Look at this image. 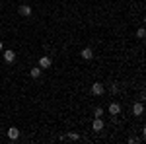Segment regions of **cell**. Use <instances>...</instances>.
<instances>
[{
    "instance_id": "6",
    "label": "cell",
    "mask_w": 146,
    "mask_h": 144,
    "mask_svg": "<svg viewBox=\"0 0 146 144\" xmlns=\"http://www.w3.org/2000/svg\"><path fill=\"white\" fill-rule=\"evenodd\" d=\"M92 129H94L96 133H101V131H103V119H101V117H96V119H94V125H92Z\"/></svg>"
},
{
    "instance_id": "7",
    "label": "cell",
    "mask_w": 146,
    "mask_h": 144,
    "mask_svg": "<svg viewBox=\"0 0 146 144\" xmlns=\"http://www.w3.org/2000/svg\"><path fill=\"white\" fill-rule=\"evenodd\" d=\"M51 64H53V60H51L49 56H41V58H39V66L41 68H51Z\"/></svg>"
},
{
    "instance_id": "15",
    "label": "cell",
    "mask_w": 146,
    "mask_h": 144,
    "mask_svg": "<svg viewBox=\"0 0 146 144\" xmlns=\"http://www.w3.org/2000/svg\"><path fill=\"white\" fill-rule=\"evenodd\" d=\"M2 47H4V45H2V41H0V51H2Z\"/></svg>"
},
{
    "instance_id": "13",
    "label": "cell",
    "mask_w": 146,
    "mask_h": 144,
    "mask_svg": "<svg viewBox=\"0 0 146 144\" xmlns=\"http://www.w3.org/2000/svg\"><path fill=\"white\" fill-rule=\"evenodd\" d=\"M68 138H70V140H78L80 136H78L76 133H70V134H68Z\"/></svg>"
},
{
    "instance_id": "5",
    "label": "cell",
    "mask_w": 146,
    "mask_h": 144,
    "mask_svg": "<svg viewBox=\"0 0 146 144\" xmlns=\"http://www.w3.org/2000/svg\"><path fill=\"white\" fill-rule=\"evenodd\" d=\"M4 62H8V64H12L14 60H16V53L12 51V49H8V51H4Z\"/></svg>"
},
{
    "instance_id": "4",
    "label": "cell",
    "mask_w": 146,
    "mask_h": 144,
    "mask_svg": "<svg viewBox=\"0 0 146 144\" xmlns=\"http://www.w3.org/2000/svg\"><path fill=\"white\" fill-rule=\"evenodd\" d=\"M6 134H8L10 140H18V138H20V129H18V127H10Z\"/></svg>"
},
{
    "instance_id": "11",
    "label": "cell",
    "mask_w": 146,
    "mask_h": 144,
    "mask_svg": "<svg viewBox=\"0 0 146 144\" xmlns=\"http://www.w3.org/2000/svg\"><path fill=\"white\" fill-rule=\"evenodd\" d=\"M136 37H138V39H144V37H146V29H144V27H138V31H136Z\"/></svg>"
},
{
    "instance_id": "8",
    "label": "cell",
    "mask_w": 146,
    "mask_h": 144,
    "mask_svg": "<svg viewBox=\"0 0 146 144\" xmlns=\"http://www.w3.org/2000/svg\"><path fill=\"white\" fill-rule=\"evenodd\" d=\"M80 55H82V58H86V60H92L94 58V51H92L90 47H86V49H82Z\"/></svg>"
},
{
    "instance_id": "12",
    "label": "cell",
    "mask_w": 146,
    "mask_h": 144,
    "mask_svg": "<svg viewBox=\"0 0 146 144\" xmlns=\"http://www.w3.org/2000/svg\"><path fill=\"white\" fill-rule=\"evenodd\" d=\"M94 117H103V107H96L94 109Z\"/></svg>"
},
{
    "instance_id": "9",
    "label": "cell",
    "mask_w": 146,
    "mask_h": 144,
    "mask_svg": "<svg viewBox=\"0 0 146 144\" xmlns=\"http://www.w3.org/2000/svg\"><path fill=\"white\" fill-rule=\"evenodd\" d=\"M109 113H111L113 117H115V115H119V113H121V105H119L117 101H113L111 105H109Z\"/></svg>"
},
{
    "instance_id": "14",
    "label": "cell",
    "mask_w": 146,
    "mask_h": 144,
    "mask_svg": "<svg viewBox=\"0 0 146 144\" xmlns=\"http://www.w3.org/2000/svg\"><path fill=\"white\" fill-rule=\"evenodd\" d=\"M109 90H111V94H117V92H119V86H117V84H113Z\"/></svg>"
},
{
    "instance_id": "3",
    "label": "cell",
    "mask_w": 146,
    "mask_h": 144,
    "mask_svg": "<svg viewBox=\"0 0 146 144\" xmlns=\"http://www.w3.org/2000/svg\"><path fill=\"white\" fill-rule=\"evenodd\" d=\"M142 113H144V103H142V101L135 103V105H133V115H135V117H140Z\"/></svg>"
},
{
    "instance_id": "2",
    "label": "cell",
    "mask_w": 146,
    "mask_h": 144,
    "mask_svg": "<svg viewBox=\"0 0 146 144\" xmlns=\"http://www.w3.org/2000/svg\"><path fill=\"white\" fill-rule=\"evenodd\" d=\"M18 12H20V16H23V18H29V16L33 14L31 6H27V4H22V6L18 8Z\"/></svg>"
},
{
    "instance_id": "10",
    "label": "cell",
    "mask_w": 146,
    "mask_h": 144,
    "mask_svg": "<svg viewBox=\"0 0 146 144\" xmlns=\"http://www.w3.org/2000/svg\"><path fill=\"white\" fill-rule=\"evenodd\" d=\"M41 70H43L41 66H35V68H31V70H29L31 78H39V76H41Z\"/></svg>"
},
{
    "instance_id": "1",
    "label": "cell",
    "mask_w": 146,
    "mask_h": 144,
    "mask_svg": "<svg viewBox=\"0 0 146 144\" xmlns=\"http://www.w3.org/2000/svg\"><path fill=\"white\" fill-rule=\"evenodd\" d=\"M103 92H105V86L101 82H94L92 84V94L94 96H103Z\"/></svg>"
}]
</instances>
